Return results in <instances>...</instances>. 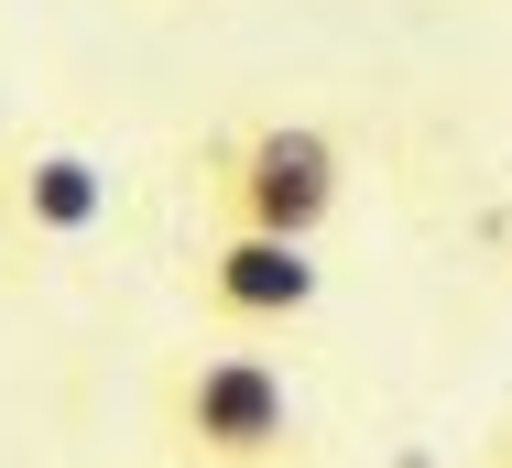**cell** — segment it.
I'll return each mask as SVG.
<instances>
[{"mask_svg":"<svg viewBox=\"0 0 512 468\" xmlns=\"http://www.w3.org/2000/svg\"><path fill=\"white\" fill-rule=\"evenodd\" d=\"M207 196H218V229H284V240H316L349 196V153L338 131L316 120H240L229 142H207Z\"/></svg>","mask_w":512,"mask_h":468,"instance_id":"cell-2","label":"cell"},{"mask_svg":"<svg viewBox=\"0 0 512 468\" xmlns=\"http://www.w3.org/2000/svg\"><path fill=\"white\" fill-rule=\"evenodd\" d=\"M502 468H512V447H502Z\"/></svg>","mask_w":512,"mask_h":468,"instance_id":"cell-5","label":"cell"},{"mask_svg":"<svg viewBox=\"0 0 512 468\" xmlns=\"http://www.w3.org/2000/svg\"><path fill=\"white\" fill-rule=\"evenodd\" d=\"M197 294H207L218 327H295L327 294V273H316L306 240H284V229H218L197 251Z\"/></svg>","mask_w":512,"mask_h":468,"instance_id":"cell-3","label":"cell"},{"mask_svg":"<svg viewBox=\"0 0 512 468\" xmlns=\"http://www.w3.org/2000/svg\"><path fill=\"white\" fill-rule=\"evenodd\" d=\"M164 447L197 468H284L295 458V381L273 371L262 349H175L153 381Z\"/></svg>","mask_w":512,"mask_h":468,"instance_id":"cell-1","label":"cell"},{"mask_svg":"<svg viewBox=\"0 0 512 468\" xmlns=\"http://www.w3.org/2000/svg\"><path fill=\"white\" fill-rule=\"evenodd\" d=\"M0 207L22 240H88V229H109V164L77 142H33L0 164Z\"/></svg>","mask_w":512,"mask_h":468,"instance_id":"cell-4","label":"cell"}]
</instances>
